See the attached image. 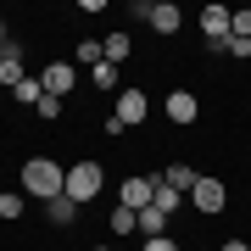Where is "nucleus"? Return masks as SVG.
Instances as JSON below:
<instances>
[{"label":"nucleus","mask_w":251,"mask_h":251,"mask_svg":"<svg viewBox=\"0 0 251 251\" xmlns=\"http://www.w3.org/2000/svg\"><path fill=\"white\" fill-rule=\"evenodd\" d=\"M23 190H28V196H39V201L67 196V168H62V162H50V156L23 162Z\"/></svg>","instance_id":"f257e3e1"},{"label":"nucleus","mask_w":251,"mask_h":251,"mask_svg":"<svg viewBox=\"0 0 251 251\" xmlns=\"http://www.w3.org/2000/svg\"><path fill=\"white\" fill-rule=\"evenodd\" d=\"M145 117H151V100H145V90H123V95H117V112L106 117V134L117 140V134H128V128H140Z\"/></svg>","instance_id":"f03ea898"},{"label":"nucleus","mask_w":251,"mask_h":251,"mask_svg":"<svg viewBox=\"0 0 251 251\" xmlns=\"http://www.w3.org/2000/svg\"><path fill=\"white\" fill-rule=\"evenodd\" d=\"M100 184H106V173H100V162H73V168H67V196L73 201H95L100 196Z\"/></svg>","instance_id":"7ed1b4c3"},{"label":"nucleus","mask_w":251,"mask_h":251,"mask_svg":"<svg viewBox=\"0 0 251 251\" xmlns=\"http://www.w3.org/2000/svg\"><path fill=\"white\" fill-rule=\"evenodd\" d=\"M184 201L196 206V212H206V218H212V212H224V206H229V190H224V179H206V173H201V179H196V190H190Z\"/></svg>","instance_id":"20e7f679"},{"label":"nucleus","mask_w":251,"mask_h":251,"mask_svg":"<svg viewBox=\"0 0 251 251\" xmlns=\"http://www.w3.org/2000/svg\"><path fill=\"white\" fill-rule=\"evenodd\" d=\"M151 201H156V173H145V179H123V184H117V206H128V212H145Z\"/></svg>","instance_id":"39448f33"},{"label":"nucleus","mask_w":251,"mask_h":251,"mask_svg":"<svg viewBox=\"0 0 251 251\" xmlns=\"http://www.w3.org/2000/svg\"><path fill=\"white\" fill-rule=\"evenodd\" d=\"M229 28H234V11H229V6H206V11H201V34H206L212 50L229 45Z\"/></svg>","instance_id":"423d86ee"},{"label":"nucleus","mask_w":251,"mask_h":251,"mask_svg":"<svg viewBox=\"0 0 251 251\" xmlns=\"http://www.w3.org/2000/svg\"><path fill=\"white\" fill-rule=\"evenodd\" d=\"M23 62H28V50L17 45V39H11V45L0 50V84H6V90H17V84L28 78V67H23Z\"/></svg>","instance_id":"0eeeda50"},{"label":"nucleus","mask_w":251,"mask_h":251,"mask_svg":"<svg viewBox=\"0 0 251 251\" xmlns=\"http://www.w3.org/2000/svg\"><path fill=\"white\" fill-rule=\"evenodd\" d=\"M162 112H168V123H196V112H201V100L190 95V90H173L168 100H162Z\"/></svg>","instance_id":"6e6552de"},{"label":"nucleus","mask_w":251,"mask_h":251,"mask_svg":"<svg viewBox=\"0 0 251 251\" xmlns=\"http://www.w3.org/2000/svg\"><path fill=\"white\" fill-rule=\"evenodd\" d=\"M39 84H45V95L67 100V90H73V62H50L45 73H39Z\"/></svg>","instance_id":"1a4fd4ad"},{"label":"nucleus","mask_w":251,"mask_h":251,"mask_svg":"<svg viewBox=\"0 0 251 251\" xmlns=\"http://www.w3.org/2000/svg\"><path fill=\"white\" fill-rule=\"evenodd\" d=\"M179 23H184V11L173 0H151V28L156 34H179Z\"/></svg>","instance_id":"9d476101"},{"label":"nucleus","mask_w":251,"mask_h":251,"mask_svg":"<svg viewBox=\"0 0 251 251\" xmlns=\"http://www.w3.org/2000/svg\"><path fill=\"white\" fill-rule=\"evenodd\" d=\"M196 179H201V173L190 168V162H173V168H162V184L179 190V196H190V190H196Z\"/></svg>","instance_id":"9b49d317"},{"label":"nucleus","mask_w":251,"mask_h":251,"mask_svg":"<svg viewBox=\"0 0 251 251\" xmlns=\"http://www.w3.org/2000/svg\"><path fill=\"white\" fill-rule=\"evenodd\" d=\"M128 50H134V39H128V34H123V28H112V34H106V39H100V56H106V62H112V67H117V62H123V56H128Z\"/></svg>","instance_id":"f8f14e48"},{"label":"nucleus","mask_w":251,"mask_h":251,"mask_svg":"<svg viewBox=\"0 0 251 251\" xmlns=\"http://www.w3.org/2000/svg\"><path fill=\"white\" fill-rule=\"evenodd\" d=\"M151 206H156L162 218H173V212L184 206V196H179V190H168V184H162V173H156V201H151Z\"/></svg>","instance_id":"ddd939ff"},{"label":"nucleus","mask_w":251,"mask_h":251,"mask_svg":"<svg viewBox=\"0 0 251 251\" xmlns=\"http://www.w3.org/2000/svg\"><path fill=\"white\" fill-rule=\"evenodd\" d=\"M45 218H50V224H73V218H78V201L56 196V201H45Z\"/></svg>","instance_id":"4468645a"},{"label":"nucleus","mask_w":251,"mask_h":251,"mask_svg":"<svg viewBox=\"0 0 251 251\" xmlns=\"http://www.w3.org/2000/svg\"><path fill=\"white\" fill-rule=\"evenodd\" d=\"M162 229H168V218H162L156 206H145L140 212V240H162Z\"/></svg>","instance_id":"2eb2a0df"},{"label":"nucleus","mask_w":251,"mask_h":251,"mask_svg":"<svg viewBox=\"0 0 251 251\" xmlns=\"http://www.w3.org/2000/svg\"><path fill=\"white\" fill-rule=\"evenodd\" d=\"M11 95H17L23 106H39V100H45V84H39L34 73H28V78H23V84H17V90H11Z\"/></svg>","instance_id":"dca6fc26"},{"label":"nucleus","mask_w":251,"mask_h":251,"mask_svg":"<svg viewBox=\"0 0 251 251\" xmlns=\"http://www.w3.org/2000/svg\"><path fill=\"white\" fill-rule=\"evenodd\" d=\"M90 84H95V90H117V67H112V62L90 67Z\"/></svg>","instance_id":"f3484780"},{"label":"nucleus","mask_w":251,"mask_h":251,"mask_svg":"<svg viewBox=\"0 0 251 251\" xmlns=\"http://www.w3.org/2000/svg\"><path fill=\"white\" fill-rule=\"evenodd\" d=\"M23 212H28V201H23V196H0V218H6V224H17Z\"/></svg>","instance_id":"a211bd4d"},{"label":"nucleus","mask_w":251,"mask_h":251,"mask_svg":"<svg viewBox=\"0 0 251 251\" xmlns=\"http://www.w3.org/2000/svg\"><path fill=\"white\" fill-rule=\"evenodd\" d=\"M78 62H90V67L106 62V56H100V39H84V45H78Z\"/></svg>","instance_id":"6ab92c4d"},{"label":"nucleus","mask_w":251,"mask_h":251,"mask_svg":"<svg viewBox=\"0 0 251 251\" xmlns=\"http://www.w3.org/2000/svg\"><path fill=\"white\" fill-rule=\"evenodd\" d=\"M62 106H67V100H56V95H45V100H39L34 112H39V117H45V123H50V117H62Z\"/></svg>","instance_id":"aec40b11"},{"label":"nucleus","mask_w":251,"mask_h":251,"mask_svg":"<svg viewBox=\"0 0 251 251\" xmlns=\"http://www.w3.org/2000/svg\"><path fill=\"white\" fill-rule=\"evenodd\" d=\"M229 39H251V11H234V28H229Z\"/></svg>","instance_id":"412c9836"},{"label":"nucleus","mask_w":251,"mask_h":251,"mask_svg":"<svg viewBox=\"0 0 251 251\" xmlns=\"http://www.w3.org/2000/svg\"><path fill=\"white\" fill-rule=\"evenodd\" d=\"M229 56H234V62H251V39H229V45H224Z\"/></svg>","instance_id":"4be33fe9"},{"label":"nucleus","mask_w":251,"mask_h":251,"mask_svg":"<svg viewBox=\"0 0 251 251\" xmlns=\"http://www.w3.org/2000/svg\"><path fill=\"white\" fill-rule=\"evenodd\" d=\"M140 251H179V240H168V234L162 240H140Z\"/></svg>","instance_id":"5701e85b"},{"label":"nucleus","mask_w":251,"mask_h":251,"mask_svg":"<svg viewBox=\"0 0 251 251\" xmlns=\"http://www.w3.org/2000/svg\"><path fill=\"white\" fill-rule=\"evenodd\" d=\"M218 251H251V240H224Z\"/></svg>","instance_id":"b1692460"},{"label":"nucleus","mask_w":251,"mask_h":251,"mask_svg":"<svg viewBox=\"0 0 251 251\" xmlns=\"http://www.w3.org/2000/svg\"><path fill=\"white\" fill-rule=\"evenodd\" d=\"M11 45V28H6V17H0V50H6Z\"/></svg>","instance_id":"393cba45"},{"label":"nucleus","mask_w":251,"mask_h":251,"mask_svg":"<svg viewBox=\"0 0 251 251\" xmlns=\"http://www.w3.org/2000/svg\"><path fill=\"white\" fill-rule=\"evenodd\" d=\"M117 251H140V246H117Z\"/></svg>","instance_id":"a878e982"},{"label":"nucleus","mask_w":251,"mask_h":251,"mask_svg":"<svg viewBox=\"0 0 251 251\" xmlns=\"http://www.w3.org/2000/svg\"><path fill=\"white\" fill-rule=\"evenodd\" d=\"M90 251H112V246H90Z\"/></svg>","instance_id":"bb28decb"}]
</instances>
